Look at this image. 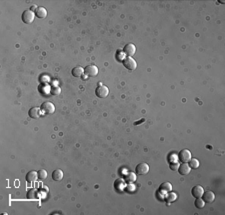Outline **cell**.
I'll return each instance as SVG.
<instances>
[{"label": "cell", "mask_w": 225, "mask_h": 215, "mask_svg": "<svg viewBox=\"0 0 225 215\" xmlns=\"http://www.w3.org/2000/svg\"><path fill=\"white\" fill-rule=\"evenodd\" d=\"M192 158L191 152L188 149H182L179 153H178V159L182 163H188V161Z\"/></svg>", "instance_id": "obj_1"}, {"label": "cell", "mask_w": 225, "mask_h": 215, "mask_svg": "<svg viewBox=\"0 0 225 215\" xmlns=\"http://www.w3.org/2000/svg\"><path fill=\"white\" fill-rule=\"evenodd\" d=\"M124 67L128 70H134L137 68V62L132 57H126L123 59Z\"/></svg>", "instance_id": "obj_2"}, {"label": "cell", "mask_w": 225, "mask_h": 215, "mask_svg": "<svg viewBox=\"0 0 225 215\" xmlns=\"http://www.w3.org/2000/svg\"><path fill=\"white\" fill-rule=\"evenodd\" d=\"M34 18H35V13L31 10H25L22 13V21L26 24L32 23Z\"/></svg>", "instance_id": "obj_3"}, {"label": "cell", "mask_w": 225, "mask_h": 215, "mask_svg": "<svg viewBox=\"0 0 225 215\" xmlns=\"http://www.w3.org/2000/svg\"><path fill=\"white\" fill-rule=\"evenodd\" d=\"M40 108H41V110L44 112L45 114H52V113H54V111H55L54 104L50 101H46L44 103H42Z\"/></svg>", "instance_id": "obj_4"}, {"label": "cell", "mask_w": 225, "mask_h": 215, "mask_svg": "<svg viewBox=\"0 0 225 215\" xmlns=\"http://www.w3.org/2000/svg\"><path fill=\"white\" fill-rule=\"evenodd\" d=\"M95 94L99 98H105L106 96L109 94V89L107 86L105 85H99L97 88L95 89Z\"/></svg>", "instance_id": "obj_5"}, {"label": "cell", "mask_w": 225, "mask_h": 215, "mask_svg": "<svg viewBox=\"0 0 225 215\" xmlns=\"http://www.w3.org/2000/svg\"><path fill=\"white\" fill-rule=\"evenodd\" d=\"M136 52V47L133 43H128L123 47V53L127 56V57H132Z\"/></svg>", "instance_id": "obj_6"}, {"label": "cell", "mask_w": 225, "mask_h": 215, "mask_svg": "<svg viewBox=\"0 0 225 215\" xmlns=\"http://www.w3.org/2000/svg\"><path fill=\"white\" fill-rule=\"evenodd\" d=\"M84 74L89 77H94L98 74V68L95 65H88L84 68Z\"/></svg>", "instance_id": "obj_7"}, {"label": "cell", "mask_w": 225, "mask_h": 215, "mask_svg": "<svg viewBox=\"0 0 225 215\" xmlns=\"http://www.w3.org/2000/svg\"><path fill=\"white\" fill-rule=\"evenodd\" d=\"M135 172L138 175H144L149 172V165L146 163H139L135 168Z\"/></svg>", "instance_id": "obj_8"}, {"label": "cell", "mask_w": 225, "mask_h": 215, "mask_svg": "<svg viewBox=\"0 0 225 215\" xmlns=\"http://www.w3.org/2000/svg\"><path fill=\"white\" fill-rule=\"evenodd\" d=\"M201 198L204 200V202H207V203H211V202H213L215 200V194L210 190H208V191H204L203 192V194L201 196Z\"/></svg>", "instance_id": "obj_9"}, {"label": "cell", "mask_w": 225, "mask_h": 215, "mask_svg": "<svg viewBox=\"0 0 225 215\" xmlns=\"http://www.w3.org/2000/svg\"><path fill=\"white\" fill-rule=\"evenodd\" d=\"M41 108L40 107H32L29 109V112H28V114H29V116L31 118H33V119H38V118L41 116Z\"/></svg>", "instance_id": "obj_10"}, {"label": "cell", "mask_w": 225, "mask_h": 215, "mask_svg": "<svg viewBox=\"0 0 225 215\" xmlns=\"http://www.w3.org/2000/svg\"><path fill=\"white\" fill-rule=\"evenodd\" d=\"M203 192H204V189H203V187L201 185H195L194 187L192 188L191 190V193H192V196L195 198H199L201 197Z\"/></svg>", "instance_id": "obj_11"}, {"label": "cell", "mask_w": 225, "mask_h": 215, "mask_svg": "<svg viewBox=\"0 0 225 215\" xmlns=\"http://www.w3.org/2000/svg\"><path fill=\"white\" fill-rule=\"evenodd\" d=\"M190 170H191V168H190L188 163L180 164L179 168H178V172H179L181 175H187V174L190 173Z\"/></svg>", "instance_id": "obj_12"}, {"label": "cell", "mask_w": 225, "mask_h": 215, "mask_svg": "<svg viewBox=\"0 0 225 215\" xmlns=\"http://www.w3.org/2000/svg\"><path fill=\"white\" fill-rule=\"evenodd\" d=\"M37 178H38V174H37L36 171H34V170L29 171V172L26 174V176H25V179H26V181L29 182V183L30 182H34Z\"/></svg>", "instance_id": "obj_13"}, {"label": "cell", "mask_w": 225, "mask_h": 215, "mask_svg": "<svg viewBox=\"0 0 225 215\" xmlns=\"http://www.w3.org/2000/svg\"><path fill=\"white\" fill-rule=\"evenodd\" d=\"M63 178V171L61 169H56L52 172V179L54 181H60Z\"/></svg>", "instance_id": "obj_14"}, {"label": "cell", "mask_w": 225, "mask_h": 215, "mask_svg": "<svg viewBox=\"0 0 225 215\" xmlns=\"http://www.w3.org/2000/svg\"><path fill=\"white\" fill-rule=\"evenodd\" d=\"M34 13L38 18H45L47 16V10L44 7H37V9L34 11Z\"/></svg>", "instance_id": "obj_15"}, {"label": "cell", "mask_w": 225, "mask_h": 215, "mask_svg": "<svg viewBox=\"0 0 225 215\" xmlns=\"http://www.w3.org/2000/svg\"><path fill=\"white\" fill-rule=\"evenodd\" d=\"M124 180L127 183H133L134 181H136V173L127 172L124 176Z\"/></svg>", "instance_id": "obj_16"}, {"label": "cell", "mask_w": 225, "mask_h": 215, "mask_svg": "<svg viewBox=\"0 0 225 215\" xmlns=\"http://www.w3.org/2000/svg\"><path fill=\"white\" fill-rule=\"evenodd\" d=\"M159 188H160V191L163 192V193H168V192L172 191V185H171V183H169V182L162 183Z\"/></svg>", "instance_id": "obj_17"}, {"label": "cell", "mask_w": 225, "mask_h": 215, "mask_svg": "<svg viewBox=\"0 0 225 215\" xmlns=\"http://www.w3.org/2000/svg\"><path fill=\"white\" fill-rule=\"evenodd\" d=\"M71 73H72V75L74 77H80V76L83 75L84 69H83L82 67H80V66H76V67H74L73 69H72Z\"/></svg>", "instance_id": "obj_18"}, {"label": "cell", "mask_w": 225, "mask_h": 215, "mask_svg": "<svg viewBox=\"0 0 225 215\" xmlns=\"http://www.w3.org/2000/svg\"><path fill=\"white\" fill-rule=\"evenodd\" d=\"M38 191L35 188H31L27 192V198L28 199H37L38 198Z\"/></svg>", "instance_id": "obj_19"}, {"label": "cell", "mask_w": 225, "mask_h": 215, "mask_svg": "<svg viewBox=\"0 0 225 215\" xmlns=\"http://www.w3.org/2000/svg\"><path fill=\"white\" fill-rule=\"evenodd\" d=\"M165 199H166V201L168 203H171V202H174L175 200L177 199V194L174 192H168L166 193V195H165Z\"/></svg>", "instance_id": "obj_20"}, {"label": "cell", "mask_w": 225, "mask_h": 215, "mask_svg": "<svg viewBox=\"0 0 225 215\" xmlns=\"http://www.w3.org/2000/svg\"><path fill=\"white\" fill-rule=\"evenodd\" d=\"M199 161L196 159V158H191L189 161H188V165L190 166V168H192V169H196V168L199 167Z\"/></svg>", "instance_id": "obj_21"}, {"label": "cell", "mask_w": 225, "mask_h": 215, "mask_svg": "<svg viewBox=\"0 0 225 215\" xmlns=\"http://www.w3.org/2000/svg\"><path fill=\"white\" fill-rule=\"evenodd\" d=\"M37 174H38V178L40 180H45L48 176L47 171H46L45 169H40L38 172H37Z\"/></svg>", "instance_id": "obj_22"}, {"label": "cell", "mask_w": 225, "mask_h": 215, "mask_svg": "<svg viewBox=\"0 0 225 215\" xmlns=\"http://www.w3.org/2000/svg\"><path fill=\"white\" fill-rule=\"evenodd\" d=\"M194 204H195V206L198 208V209H201V208H203V207L205 206V202H204V200H203L201 197L196 198Z\"/></svg>", "instance_id": "obj_23"}, {"label": "cell", "mask_w": 225, "mask_h": 215, "mask_svg": "<svg viewBox=\"0 0 225 215\" xmlns=\"http://www.w3.org/2000/svg\"><path fill=\"white\" fill-rule=\"evenodd\" d=\"M50 93H51L52 95H59L61 93V89L60 87L57 86V85H54L52 86L51 88H50Z\"/></svg>", "instance_id": "obj_24"}, {"label": "cell", "mask_w": 225, "mask_h": 215, "mask_svg": "<svg viewBox=\"0 0 225 215\" xmlns=\"http://www.w3.org/2000/svg\"><path fill=\"white\" fill-rule=\"evenodd\" d=\"M179 163H178L177 161H175V162H171L170 163V169L172 170V171H177L178 170V168H179Z\"/></svg>", "instance_id": "obj_25"}, {"label": "cell", "mask_w": 225, "mask_h": 215, "mask_svg": "<svg viewBox=\"0 0 225 215\" xmlns=\"http://www.w3.org/2000/svg\"><path fill=\"white\" fill-rule=\"evenodd\" d=\"M40 81H41V82H48V81H49L48 76H47V75H43V76H41V77H40Z\"/></svg>", "instance_id": "obj_26"}, {"label": "cell", "mask_w": 225, "mask_h": 215, "mask_svg": "<svg viewBox=\"0 0 225 215\" xmlns=\"http://www.w3.org/2000/svg\"><path fill=\"white\" fill-rule=\"evenodd\" d=\"M177 159H178V156H176V155H171L169 157L170 162H175V161H177Z\"/></svg>", "instance_id": "obj_27"}]
</instances>
